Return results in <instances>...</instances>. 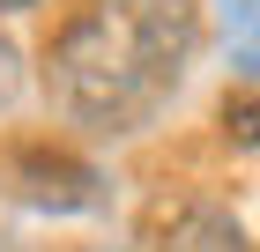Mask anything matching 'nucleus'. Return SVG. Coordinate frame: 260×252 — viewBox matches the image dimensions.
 <instances>
[{"instance_id": "423d86ee", "label": "nucleus", "mask_w": 260, "mask_h": 252, "mask_svg": "<svg viewBox=\"0 0 260 252\" xmlns=\"http://www.w3.org/2000/svg\"><path fill=\"white\" fill-rule=\"evenodd\" d=\"M30 8H45V0H0V15H30Z\"/></svg>"}, {"instance_id": "7ed1b4c3", "label": "nucleus", "mask_w": 260, "mask_h": 252, "mask_svg": "<svg viewBox=\"0 0 260 252\" xmlns=\"http://www.w3.org/2000/svg\"><path fill=\"white\" fill-rule=\"evenodd\" d=\"M216 22H223V52H231V67H238L245 82H260V0H223Z\"/></svg>"}, {"instance_id": "f257e3e1", "label": "nucleus", "mask_w": 260, "mask_h": 252, "mask_svg": "<svg viewBox=\"0 0 260 252\" xmlns=\"http://www.w3.org/2000/svg\"><path fill=\"white\" fill-rule=\"evenodd\" d=\"M201 59V0H82L45 45V97L82 134H141Z\"/></svg>"}, {"instance_id": "20e7f679", "label": "nucleus", "mask_w": 260, "mask_h": 252, "mask_svg": "<svg viewBox=\"0 0 260 252\" xmlns=\"http://www.w3.org/2000/svg\"><path fill=\"white\" fill-rule=\"evenodd\" d=\"M223 126H231L238 141H253V149H260V82H245L238 97H223Z\"/></svg>"}, {"instance_id": "f03ea898", "label": "nucleus", "mask_w": 260, "mask_h": 252, "mask_svg": "<svg viewBox=\"0 0 260 252\" xmlns=\"http://www.w3.org/2000/svg\"><path fill=\"white\" fill-rule=\"evenodd\" d=\"M134 245L141 252H253L245 230L216 208V200H193V193L156 200V208L141 215V237H134Z\"/></svg>"}, {"instance_id": "39448f33", "label": "nucleus", "mask_w": 260, "mask_h": 252, "mask_svg": "<svg viewBox=\"0 0 260 252\" xmlns=\"http://www.w3.org/2000/svg\"><path fill=\"white\" fill-rule=\"evenodd\" d=\"M15 89H22V59H15V45L0 38V104H15Z\"/></svg>"}]
</instances>
